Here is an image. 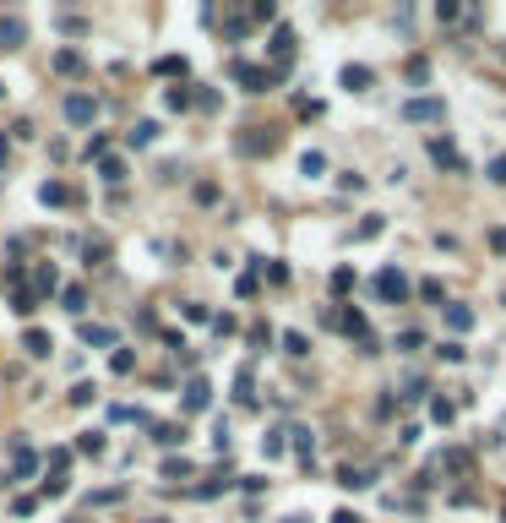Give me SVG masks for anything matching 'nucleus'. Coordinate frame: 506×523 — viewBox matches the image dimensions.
I'll return each instance as SVG.
<instances>
[{
	"mask_svg": "<svg viewBox=\"0 0 506 523\" xmlns=\"http://www.w3.org/2000/svg\"><path fill=\"white\" fill-rule=\"evenodd\" d=\"M229 71H234V82H245V93H267V87L278 82V71H272V65H245V61H234Z\"/></svg>",
	"mask_w": 506,
	"mask_h": 523,
	"instance_id": "nucleus-1",
	"label": "nucleus"
},
{
	"mask_svg": "<svg viewBox=\"0 0 506 523\" xmlns=\"http://www.w3.org/2000/svg\"><path fill=\"white\" fill-rule=\"evenodd\" d=\"M370 289L381 294L386 305H403V300H408V278H403L398 267H386V272H376V284H370Z\"/></svg>",
	"mask_w": 506,
	"mask_h": 523,
	"instance_id": "nucleus-2",
	"label": "nucleus"
},
{
	"mask_svg": "<svg viewBox=\"0 0 506 523\" xmlns=\"http://www.w3.org/2000/svg\"><path fill=\"white\" fill-rule=\"evenodd\" d=\"M65 120H71V126H93V120H99V99H93V93H71V99H65Z\"/></svg>",
	"mask_w": 506,
	"mask_h": 523,
	"instance_id": "nucleus-3",
	"label": "nucleus"
},
{
	"mask_svg": "<svg viewBox=\"0 0 506 523\" xmlns=\"http://www.w3.org/2000/svg\"><path fill=\"white\" fill-rule=\"evenodd\" d=\"M430 158H436V164L441 169H457V175H463V153H457V142H452V137H430Z\"/></svg>",
	"mask_w": 506,
	"mask_h": 523,
	"instance_id": "nucleus-4",
	"label": "nucleus"
},
{
	"mask_svg": "<svg viewBox=\"0 0 506 523\" xmlns=\"http://www.w3.org/2000/svg\"><path fill=\"white\" fill-rule=\"evenodd\" d=\"M207 403H213V387H207V377H191V382H185V415H202Z\"/></svg>",
	"mask_w": 506,
	"mask_h": 523,
	"instance_id": "nucleus-5",
	"label": "nucleus"
},
{
	"mask_svg": "<svg viewBox=\"0 0 506 523\" xmlns=\"http://www.w3.org/2000/svg\"><path fill=\"white\" fill-rule=\"evenodd\" d=\"M403 115H408V120H425V126H430V120H441V115H446V104H441V99H408Z\"/></svg>",
	"mask_w": 506,
	"mask_h": 523,
	"instance_id": "nucleus-6",
	"label": "nucleus"
},
{
	"mask_svg": "<svg viewBox=\"0 0 506 523\" xmlns=\"http://www.w3.org/2000/svg\"><path fill=\"white\" fill-rule=\"evenodd\" d=\"M278 147V131H267V126H251L240 137V153H272Z\"/></svg>",
	"mask_w": 506,
	"mask_h": 523,
	"instance_id": "nucleus-7",
	"label": "nucleus"
},
{
	"mask_svg": "<svg viewBox=\"0 0 506 523\" xmlns=\"http://www.w3.org/2000/svg\"><path fill=\"white\" fill-rule=\"evenodd\" d=\"M39 469V458H33V447L27 441H11V480H27Z\"/></svg>",
	"mask_w": 506,
	"mask_h": 523,
	"instance_id": "nucleus-8",
	"label": "nucleus"
},
{
	"mask_svg": "<svg viewBox=\"0 0 506 523\" xmlns=\"http://www.w3.org/2000/svg\"><path fill=\"white\" fill-rule=\"evenodd\" d=\"M82 344H87V349H115V327H103V322H82Z\"/></svg>",
	"mask_w": 506,
	"mask_h": 523,
	"instance_id": "nucleus-9",
	"label": "nucleus"
},
{
	"mask_svg": "<svg viewBox=\"0 0 506 523\" xmlns=\"http://www.w3.org/2000/svg\"><path fill=\"white\" fill-rule=\"evenodd\" d=\"M22 349H27V355H33V360H44V355H49V349H55V338L44 333V327H27V333H22Z\"/></svg>",
	"mask_w": 506,
	"mask_h": 523,
	"instance_id": "nucleus-10",
	"label": "nucleus"
},
{
	"mask_svg": "<svg viewBox=\"0 0 506 523\" xmlns=\"http://www.w3.org/2000/svg\"><path fill=\"white\" fill-rule=\"evenodd\" d=\"M125 142H131V147H147V142H158V120H137V126L125 131Z\"/></svg>",
	"mask_w": 506,
	"mask_h": 523,
	"instance_id": "nucleus-11",
	"label": "nucleus"
},
{
	"mask_svg": "<svg viewBox=\"0 0 506 523\" xmlns=\"http://www.w3.org/2000/svg\"><path fill=\"white\" fill-rule=\"evenodd\" d=\"M338 485H343V491H365V485H370V469H354V463H343V469H338Z\"/></svg>",
	"mask_w": 506,
	"mask_h": 523,
	"instance_id": "nucleus-12",
	"label": "nucleus"
},
{
	"mask_svg": "<svg viewBox=\"0 0 506 523\" xmlns=\"http://www.w3.org/2000/svg\"><path fill=\"white\" fill-rule=\"evenodd\" d=\"M272 61H294V27H278V33H272Z\"/></svg>",
	"mask_w": 506,
	"mask_h": 523,
	"instance_id": "nucleus-13",
	"label": "nucleus"
},
{
	"mask_svg": "<svg viewBox=\"0 0 506 523\" xmlns=\"http://www.w3.org/2000/svg\"><path fill=\"white\" fill-rule=\"evenodd\" d=\"M39 196L49 202V208H65V202H71V186H61V180H44V186H39Z\"/></svg>",
	"mask_w": 506,
	"mask_h": 523,
	"instance_id": "nucleus-14",
	"label": "nucleus"
},
{
	"mask_svg": "<svg viewBox=\"0 0 506 523\" xmlns=\"http://www.w3.org/2000/svg\"><path fill=\"white\" fill-rule=\"evenodd\" d=\"M153 441H158V447H180L185 425H175V420H169V425H153Z\"/></svg>",
	"mask_w": 506,
	"mask_h": 523,
	"instance_id": "nucleus-15",
	"label": "nucleus"
},
{
	"mask_svg": "<svg viewBox=\"0 0 506 523\" xmlns=\"http://www.w3.org/2000/svg\"><path fill=\"white\" fill-rule=\"evenodd\" d=\"M103 447H109L103 431H82V436H77V453H87V458H103Z\"/></svg>",
	"mask_w": 506,
	"mask_h": 523,
	"instance_id": "nucleus-16",
	"label": "nucleus"
},
{
	"mask_svg": "<svg viewBox=\"0 0 506 523\" xmlns=\"http://www.w3.org/2000/svg\"><path fill=\"white\" fill-rule=\"evenodd\" d=\"M446 327H452V333H468V327H474V311H468V305H446Z\"/></svg>",
	"mask_w": 506,
	"mask_h": 523,
	"instance_id": "nucleus-17",
	"label": "nucleus"
},
{
	"mask_svg": "<svg viewBox=\"0 0 506 523\" xmlns=\"http://www.w3.org/2000/svg\"><path fill=\"white\" fill-rule=\"evenodd\" d=\"M234 403H245V409L256 403V382H251V371H240V377H234Z\"/></svg>",
	"mask_w": 506,
	"mask_h": 523,
	"instance_id": "nucleus-18",
	"label": "nucleus"
},
{
	"mask_svg": "<svg viewBox=\"0 0 506 523\" xmlns=\"http://www.w3.org/2000/svg\"><path fill=\"white\" fill-rule=\"evenodd\" d=\"M343 87L348 93H365V87H370V71H365V65H343Z\"/></svg>",
	"mask_w": 506,
	"mask_h": 523,
	"instance_id": "nucleus-19",
	"label": "nucleus"
},
{
	"mask_svg": "<svg viewBox=\"0 0 506 523\" xmlns=\"http://www.w3.org/2000/svg\"><path fill=\"white\" fill-rule=\"evenodd\" d=\"M109 371H115V377H131V371H137V355H131V349H115V355H109Z\"/></svg>",
	"mask_w": 506,
	"mask_h": 523,
	"instance_id": "nucleus-20",
	"label": "nucleus"
},
{
	"mask_svg": "<svg viewBox=\"0 0 506 523\" xmlns=\"http://www.w3.org/2000/svg\"><path fill=\"white\" fill-rule=\"evenodd\" d=\"M163 480H169V485L191 480V463H185V458H163Z\"/></svg>",
	"mask_w": 506,
	"mask_h": 523,
	"instance_id": "nucleus-21",
	"label": "nucleus"
},
{
	"mask_svg": "<svg viewBox=\"0 0 506 523\" xmlns=\"http://www.w3.org/2000/svg\"><path fill=\"white\" fill-rule=\"evenodd\" d=\"M17 44H22V22L6 17V22H0V49H17Z\"/></svg>",
	"mask_w": 506,
	"mask_h": 523,
	"instance_id": "nucleus-22",
	"label": "nucleus"
},
{
	"mask_svg": "<svg viewBox=\"0 0 506 523\" xmlns=\"http://www.w3.org/2000/svg\"><path fill=\"white\" fill-rule=\"evenodd\" d=\"M99 180L120 186V180H125V164H120V158H99Z\"/></svg>",
	"mask_w": 506,
	"mask_h": 523,
	"instance_id": "nucleus-23",
	"label": "nucleus"
},
{
	"mask_svg": "<svg viewBox=\"0 0 506 523\" xmlns=\"http://www.w3.org/2000/svg\"><path fill=\"white\" fill-rule=\"evenodd\" d=\"M11 311H17V316H33V311H39V294L17 289V294H11Z\"/></svg>",
	"mask_w": 506,
	"mask_h": 523,
	"instance_id": "nucleus-24",
	"label": "nucleus"
},
{
	"mask_svg": "<svg viewBox=\"0 0 506 523\" xmlns=\"http://www.w3.org/2000/svg\"><path fill=\"white\" fill-rule=\"evenodd\" d=\"M55 71L77 77V71H82V55H77V49H61V55H55Z\"/></svg>",
	"mask_w": 506,
	"mask_h": 523,
	"instance_id": "nucleus-25",
	"label": "nucleus"
},
{
	"mask_svg": "<svg viewBox=\"0 0 506 523\" xmlns=\"http://www.w3.org/2000/svg\"><path fill=\"white\" fill-rule=\"evenodd\" d=\"M120 496H125L120 485H109V491H93V496H87V507H115Z\"/></svg>",
	"mask_w": 506,
	"mask_h": 523,
	"instance_id": "nucleus-26",
	"label": "nucleus"
},
{
	"mask_svg": "<svg viewBox=\"0 0 506 523\" xmlns=\"http://www.w3.org/2000/svg\"><path fill=\"white\" fill-rule=\"evenodd\" d=\"M93 398H99V387H93V382H77V387H71V403H77V409H87Z\"/></svg>",
	"mask_w": 506,
	"mask_h": 523,
	"instance_id": "nucleus-27",
	"label": "nucleus"
},
{
	"mask_svg": "<svg viewBox=\"0 0 506 523\" xmlns=\"http://www.w3.org/2000/svg\"><path fill=\"white\" fill-rule=\"evenodd\" d=\"M322 169H327V158H322V153H300V175H310V180H316Z\"/></svg>",
	"mask_w": 506,
	"mask_h": 523,
	"instance_id": "nucleus-28",
	"label": "nucleus"
},
{
	"mask_svg": "<svg viewBox=\"0 0 506 523\" xmlns=\"http://www.w3.org/2000/svg\"><path fill=\"white\" fill-rule=\"evenodd\" d=\"M65 311H87V289H82V284H71V289H65Z\"/></svg>",
	"mask_w": 506,
	"mask_h": 523,
	"instance_id": "nucleus-29",
	"label": "nucleus"
},
{
	"mask_svg": "<svg viewBox=\"0 0 506 523\" xmlns=\"http://www.w3.org/2000/svg\"><path fill=\"white\" fill-rule=\"evenodd\" d=\"M82 251H87V267H99V262H109V246H103V240H87Z\"/></svg>",
	"mask_w": 506,
	"mask_h": 523,
	"instance_id": "nucleus-30",
	"label": "nucleus"
},
{
	"mask_svg": "<svg viewBox=\"0 0 506 523\" xmlns=\"http://www.w3.org/2000/svg\"><path fill=\"white\" fill-rule=\"evenodd\" d=\"M256 267H262L272 284H289V267H284V262H262V256H256Z\"/></svg>",
	"mask_w": 506,
	"mask_h": 523,
	"instance_id": "nucleus-31",
	"label": "nucleus"
},
{
	"mask_svg": "<svg viewBox=\"0 0 506 523\" xmlns=\"http://www.w3.org/2000/svg\"><path fill=\"white\" fill-rule=\"evenodd\" d=\"M284 349H289L294 360H300V355H310V344H305V333H284Z\"/></svg>",
	"mask_w": 506,
	"mask_h": 523,
	"instance_id": "nucleus-32",
	"label": "nucleus"
},
{
	"mask_svg": "<svg viewBox=\"0 0 506 523\" xmlns=\"http://www.w3.org/2000/svg\"><path fill=\"white\" fill-rule=\"evenodd\" d=\"M262 453H267V458H278V453H284V431H267V436H262Z\"/></svg>",
	"mask_w": 506,
	"mask_h": 523,
	"instance_id": "nucleus-33",
	"label": "nucleus"
},
{
	"mask_svg": "<svg viewBox=\"0 0 506 523\" xmlns=\"http://www.w3.org/2000/svg\"><path fill=\"white\" fill-rule=\"evenodd\" d=\"M370 234H381V213H370L360 229H354V240H370Z\"/></svg>",
	"mask_w": 506,
	"mask_h": 523,
	"instance_id": "nucleus-34",
	"label": "nucleus"
},
{
	"mask_svg": "<svg viewBox=\"0 0 506 523\" xmlns=\"http://www.w3.org/2000/svg\"><path fill=\"white\" fill-rule=\"evenodd\" d=\"M39 289L55 294V289H61V272H55V267H39Z\"/></svg>",
	"mask_w": 506,
	"mask_h": 523,
	"instance_id": "nucleus-35",
	"label": "nucleus"
},
{
	"mask_svg": "<svg viewBox=\"0 0 506 523\" xmlns=\"http://www.w3.org/2000/svg\"><path fill=\"white\" fill-rule=\"evenodd\" d=\"M289 436H294V453H300V458H310V431H305V425H294Z\"/></svg>",
	"mask_w": 506,
	"mask_h": 523,
	"instance_id": "nucleus-36",
	"label": "nucleus"
},
{
	"mask_svg": "<svg viewBox=\"0 0 506 523\" xmlns=\"http://www.w3.org/2000/svg\"><path fill=\"white\" fill-rule=\"evenodd\" d=\"M158 71H163V77H185V61H180V55H163Z\"/></svg>",
	"mask_w": 506,
	"mask_h": 523,
	"instance_id": "nucleus-37",
	"label": "nucleus"
},
{
	"mask_svg": "<svg viewBox=\"0 0 506 523\" xmlns=\"http://www.w3.org/2000/svg\"><path fill=\"white\" fill-rule=\"evenodd\" d=\"M223 485H229V480H223V474H213V480H202V485H196V496H202V502H207V496H218Z\"/></svg>",
	"mask_w": 506,
	"mask_h": 523,
	"instance_id": "nucleus-38",
	"label": "nucleus"
},
{
	"mask_svg": "<svg viewBox=\"0 0 506 523\" xmlns=\"http://www.w3.org/2000/svg\"><path fill=\"white\" fill-rule=\"evenodd\" d=\"M163 104H169V109H185V104H191V93H185V87H169V93H163Z\"/></svg>",
	"mask_w": 506,
	"mask_h": 523,
	"instance_id": "nucleus-39",
	"label": "nucleus"
},
{
	"mask_svg": "<svg viewBox=\"0 0 506 523\" xmlns=\"http://www.w3.org/2000/svg\"><path fill=\"white\" fill-rule=\"evenodd\" d=\"M398 349H425V333H414V327H408V333H398Z\"/></svg>",
	"mask_w": 506,
	"mask_h": 523,
	"instance_id": "nucleus-40",
	"label": "nucleus"
},
{
	"mask_svg": "<svg viewBox=\"0 0 506 523\" xmlns=\"http://www.w3.org/2000/svg\"><path fill=\"white\" fill-rule=\"evenodd\" d=\"M65 491H71V485H65V474H49V480H44V496H65Z\"/></svg>",
	"mask_w": 506,
	"mask_h": 523,
	"instance_id": "nucleus-41",
	"label": "nucleus"
},
{
	"mask_svg": "<svg viewBox=\"0 0 506 523\" xmlns=\"http://www.w3.org/2000/svg\"><path fill=\"white\" fill-rule=\"evenodd\" d=\"M332 289H338V294H343V289H354V272H348V267H338V272H332Z\"/></svg>",
	"mask_w": 506,
	"mask_h": 523,
	"instance_id": "nucleus-42",
	"label": "nucleus"
},
{
	"mask_svg": "<svg viewBox=\"0 0 506 523\" xmlns=\"http://www.w3.org/2000/svg\"><path fill=\"white\" fill-rule=\"evenodd\" d=\"M430 415H436V420H452V398H430Z\"/></svg>",
	"mask_w": 506,
	"mask_h": 523,
	"instance_id": "nucleus-43",
	"label": "nucleus"
},
{
	"mask_svg": "<svg viewBox=\"0 0 506 523\" xmlns=\"http://www.w3.org/2000/svg\"><path fill=\"white\" fill-rule=\"evenodd\" d=\"M33 507H39V496H17V502H11V512H17V518H27Z\"/></svg>",
	"mask_w": 506,
	"mask_h": 523,
	"instance_id": "nucleus-44",
	"label": "nucleus"
},
{
	"mask_svg": "<svg viewBox=\"0 0 506 523\" xmlns=\"http://www.w3.org/2000/svg\"><path fill=\"white\" fill-rule=\"evenodd\" d=\"M490 180H501V186H506V153L495 158V164H490Z\"/></svg>",
	"mask_w": 506,
	"mask_h": 523,
	"instance_id": "nucleus-45",
	"label": "nucleus"
},
{
	"mask_svg": "<svg viewBox=\"0 0 506 523\" xmlns=\"http://www.w3.org/2000/svg\"><path fill=\"white\" fill-rule=\"evenodd\" d=\"M490 246H495V251H506V229H495V234H490Z\"/></svg>",
	"mask_w": 506,
	"mask_h": 523,
	"instance_id": "nucleus-46",
	"label": "nucleus"
},
{
	"mask_svg": "<svg viewBox=\"0 0 506 523\" xmlns=\"http://www.w3.org/2000/svg\"><path fill=\"white\" fill-rule=\"evenodd\" d=\"M332 523H360V512H332Z\"/></svg>",
	"mask_w": 506,
	"mask_h": 523,
	"instance_id": "nucleus-47",
	"label": "nucleus"
},
{
	"mask_svg": "<svg viewBox=\"0 0 506 523\" xmlns=\"http://www.w3.org/2000/svg\"><path fill=\"white\" fill-rule=\"evenodd\" d=\"M147 523H169V518H147Z\"/></svg>",
	"mask_w": 506,
	"mask_h": 523,
	"instance_id": "nucleus-48",
	"label": "nucleus"
},
{
	"mask_svg": "<svg viewBox=\"0 0 506 523\" xmlns=\"http://www.w3.org/2000/svg\"><path fill=\"white\" fill-rule=\"evenodd\" d=\"M284 523H305V518H284Z\"/></svg>",
	"mask_w": 506,
	"mask_h": 523,
	"instance_id": "nucleus-49",
	"label": "nucleus"
},
{
	"mask_svg": "<svg viewBox=\"0 0 506 523\" xmlns=\"http://www.w3.org/2000/svg\"><path fill=\"white\" fill-rule=\"evenodd\" d=\"M501 523H506V502H501Z\"/></svg>",
	"mask_w": 506,
	"mask_h": 523,
	"instance_id": "nucleus-50",
	"label": "nucleus"
},
{
	"mask_svg": "<svg viewBox=\"0 0 506 523\" xmlns=\"http://www.w3.org/2000/svg\"><path fill=\"white\" fill-rule=\"evenodd\" d=\"M0 93H6V87H0Z\"/></svg>",
	"mask_w": 506,
	"mask_h": 523,
	"instance_id": "nucleus-51",
	"label": "nucleus"
}]
</instances>
